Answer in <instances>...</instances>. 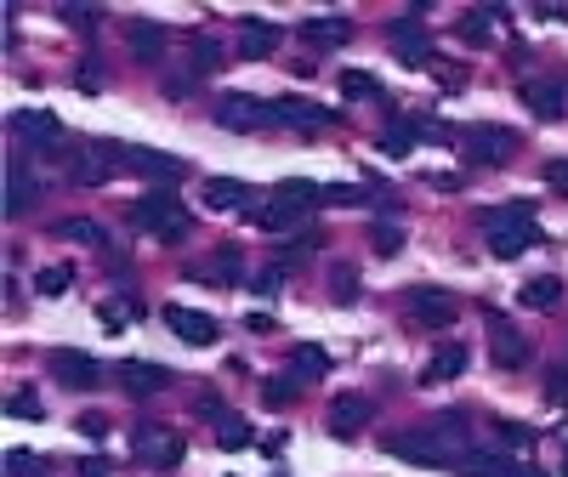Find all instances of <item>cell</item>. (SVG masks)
Masks as SVG:
<instances>
[{
  "label": "cell",
  "mask_w": 568,
  "mask_h": 477,
  "mask_svg": "<svg viewBox=\"0 0 568 477\" xmlns=\"http://www.w3.org/2000/svg\"><path fill=\"white\" fill-rule=\"evenodd\" d=\"M199 199H205L211 211H239V205H250V182H239V177H205Z\"/></svg>",
  "instance_id": "obj_20"
},
{
  "label": "cell",
  "mask_w": 568,
  "mask_h": 477,
  "mask_svg": "<svg viewBox=\"0 0 568 477\" xmlns=\"http://www.w3.org/2000/svg\"><path fill=\"white\" fill-rule=\"evenodd\" d=\"M330 296H336V301H353L358 296V267H330Z\"/></svg>",
  "instance_id": "obj_40"
},
{
  "label": "cell",
  "mask_w": 568,
  "mask_h": 477,
  "mask_svg": "<svg viewBox=\"0 0 568 477\" xmlns=\"http://www.w3.org/2000/svg\"><path fill=\"white\" fill-rule=\"evenodd\" d=\"M495 438H500V443H529V426H517V421H495Z\"/></svg>",
  "instance_id": "obj_46"
},
{
  "label": "cell",
  "mask_w": 568,
  "mask_h": 477,
  "mask_svg": "<svg viewBox=\"0 0 568 477\" xmlns=\"http://www.w3.org/2000/svg\"><path fill=\"white\" fill-rule=\"evenodd\" d=\"M250 290H256V296H273V290H279V284H284V273H279V267H267V273H250Z\"/></svg>",
  "instance_id": "obj_43"
},
{
  "label": "cell",
  "mask_w": 568,
  "mask_h": 477,
  "mask_svg": "<svg viewBox=\"0 0 568 477\" xmlns=\"http://www.w3.org/2000/svg\"><path fill=\"white\" fill-rule=\"evenodd\" d=\"M120 387L131 392V398H148V392H165V387H171V370H165V364L125 358V364H120Z\"/></svg>",
  "instance_id": "obj_17"
},
{
  "label": "cell",
  "mask_w": 568,
  "mask_h": 477,
  "mask_svg": "<svg viewBox=\"0 0 568 477\" xmlns=\"http://www.w3.org/2000/svg\"><path fill=\"white\" fill-rule=\"evenodd\" d=\"M233 52L250 57V63H262V57L279 52V29H273V23H245V29H239V40H233Z\"/></svg>",
  "instance_id": "obj_21"
},
{
  "label": "cell",
  "mask_w": 568,
  "mask_h": 477,
  "mask_svg": "<svg viewBox=\"0 0 568 477\" xmlns=\"http://www.w3.org/2000/svg\"><path fill=\"white\" fill-rule=\"evenodd\" d=\"M432 188H438V194H455V188H461V177H455V171H438V177H432Z\"/></svg>",
  "instance_id": "obj_50"
},
{
  "label": "cell",
  "mask_w": 568,
  "mask_h": 477,
  "mask_svg": "<svg viewBox=\"0 0 568 477\" xmlns=\"http://www.w3.org/2000/svg\"><path fill=\"white\" fill-rule=\"evenodd\" d=\"M330 364H336V358L324 353V347H313V341H302V347L290 353V375H296V381H324Z\"/></svg>",
  "instance_id": "obj_27"
},
{
  "label": "cell",
  "mask_w": 568,
  "mask_h": 477,
  "mask_svg": "<svg viewBox=\"0 0 568 477\" xmlns=\"http://www.w3.org/2000/svg\"><path fill=\"white\" fill-rule=\"evenodd\" d=\"M319 245H324V239H319L313 228H307V233H296V239H290V245L279 250V262H273V267H279V273H290V267H296V262H307V256H313Z\"/></svg>",
  "instance_id": "obj_35"
},
{
  "label": "cell",
  "mask_w": 568,
  "mask_h": 477,
  "mask_svg": "<svg viewBox=\"0 0 568 477\" xmlns=\"http://www.w3.org/2000/svg\"><path fill=\"white\" fill-rule=\"evenodd\" d=\"M6 415H18V421H46V409L29 398V392H18V398H6Z\"/></svg>",
  "instance_id": "obj_41"
},
{
  "label": "cell",
  "mask_w": 568,
  "mask_h": 477,
  "mask_svg": "<svg viewBox=\"0 0 568 477\" xmlns=\"http://www.w3.org/2000/svg\"><path fill=\"white\" fill-rule=\"evenodd\" d=\"M6 131L23 142V148H35V154H63L69 159V125L57 120V114H46V108H18L12 120H6Z\"/></svg>",
  "instance_id": "obj_4"
},
{
  "label": "cell",
  "mask_w": 568,
  "mask_h": 477,
  "mask_svg": "<svg viewBox=\"0 0 568 477\" xmlns=\"http://www.w3.org/2000/svg\"><path fill=\"white\" fill-rule=\"evenodd\" d=\"M80 432H86V438H108V421L103 415H80Z\"/></svg>",
  "instance_id": "obj_48"
},
{
  "label": "cell",
  "mask_w": 568,
  "mask_h": 477,
  "mask_svg": "<svg viewBox=\"0 0 568 477\" xmlns=\"http://www.w3.org/2000/svg\"><path fill=\"white\" fill-rule=\"evenodd\" d=\"M546 392L557 398V404H568V370H563V375H551V381H546Z\"/></svg>",
  "instance_id": "obj_49"
},
{
  "label": "cell",
  "mask_w": 568,
  "mask_h": 477,
  "mask_svg": "<svg viewBox=\"0 0 568 477\" xmlns=\"http://www.w3.org/2000/svg\"><path fill=\"white\" fill-rule=\"evenodd\" d=\"M97 324H103V330H108V336H114V330H120V324H125V318H120V313H114V307H97Z\"/></svg>",
  "instance_id": "obj_51"
},
{
  "label": "cell",
  "mask_w": 568,
  "mask_h": 477,
  "mask_svg": "<svg viewBox=\"0 0 568 477\" xmlns=\"http://www.w3.org/2000/svg\"><path fill=\"white\" fill-rule=\"evenodd\" d=\"M120 154H125V142H103V137H91V142H74L69 148V182L74 188H103V182L120 177Z\"/></svg>",
  "instance_id": "obj_3"
},
{
  "label": "cell",
  "mask_w": 568,
  "mask_h": 477,
  "mask_svg": "<svg viewBox=\"0 0 568 477\" xmlns=\"http://www.w3.org/2000/svg\"><path fill=\"white\" fill-rule=\"evenodd\" d=\"M517 97L529 103L534 120H563V108H568L563 80H523V86H517Z\"/></svg>",
  "instance_id": "obj_15"
},
{
  "label": "cell",
  "mask_w": 568,
  "mask_h": 477,
  "mask_svg": "<svg viewBox=\"0 0 568 477\" xmlns=\"http://www.w3.org/2000/svg\"><path fill=\"white\" fill-rule=\"evenodd\" d=\"M546 182L568 194V159H551V165H546Z\"/></svg>",
  "instance_id": "obj_47"
},
{
  "label": "cell",
  "mask_w": 568,
  "mask_h": 477,
  "mask_svg": "<svg viewBox=\"0 0 568 477\" xmlns=\"http://www.w3.org/2000/svg\"><path fill=\"white\" fill-rule=\"evenodd\" d=\"M534 205H495V211H483V233H489V250H495L500 262H512V256H523V250L540 245V228L529 222Z\"/></svg>",
  "instance_id": "obj_1"
},
{
  "label": "cell",
  "mask_w": 568,
  "mask_h": 477,
  "mask_svg": "<svg viewBox=\"0 0 568 477\" xmlns=\"http://www.w3.org/2000/svg\"><path fill=\"white\" fill-rule=\"evenodd\" d=\"M74 477H114V466H108L103 455H86L80 466H74Z\"/></svg>",
  "instance_id": "obj_44"
},
{
  "label": "cell",
  "mask_w": 568,
  "mask_h": 477,
  "mask_svg": "<svg viewBox=\"0 0 568 477\" xmlns=\"http://www.w3.org/2000/svg\"><path fill=\"white\" fill-rule=\"evenodd\" d=\"M489 358H495V370H523V364H529L523 330H512L500 313H489Z\"/></svg>",
  "instance_id": "obj_14"
},
{
  "label": "cell",
  "mask_w": 568,
  "mask_h": 477,
  "mask_svg": "<svg viewBox=\"0 0 568 477\" xmlns=\"http://www.w3.org/2000/svg\"><path fill=\"white\" fill-rule=\"evenodd\" d=\"M103 80H108V69H103V57H97V52H86L80 63H74V91L97 97V91H103Z\"/></svg>",
  "instance_id": "obj_32"
},
{
  "label": "cell",
  "mask_w": 568,
  "mask_h": 477,
  "mask_svg": "<svg viewBox=\"0 0 568 477\" xmlns=\"http://www.w3.org/2000/svg\"><path fill=\"white\" fill-rule=\"evenodd\" d=\"M279 205H290V211H319V205H324V188H319V182H307V177H284L279 182Z\"/></svg>",
  "instance_id": "obj_26"
},
{
  "label": "cell",
  "mask_w": 568,
  "mask_h": 477,
  "mask_svg": "<svg viewBox=\"0 0 568 477\" xmlns=\"http://www.w3.org/2000/svg\"><path fill=\"white\" fill-rule=\"evenodd\" d=\"M461 148H466V165H506L517 154V137L506 125H472L461 137Z\"/></svg>",
  "instance_id": "obj_8"
},
{
  "label": "cell",
  "mask_w": 568,
  "mask_h": 477,
  "mask_svg": "<svg viewBox=\"0 0 568 477\" xmlns=\"http://www.w3.org/2000/svg\"><path fill=\"white\" fill-rule=\"evenodd\" d=\"M216 125H222V131H239V137H256V131H273V125H279V103L228 91V97H216Z\"/></svg>",
  "instance_id": "obj_5"
},
{
  "label": "cell",
  "mask_w": 568,
  "mask_h": 477,
  "mask_svg": "<svg viewBox=\"0 0 568 477\" xmlns=\"http://www.w3.org/2000/svg\"><path fill=\"white\" fill-rule=\"evenodd\" d=\"M137 233H154V239H165V245H182L188 239V211H182V199L171 194V188H154V194H142L137 205H131V216H125Z\"/></svg>",
  "instance_id": "obj_2"
},
{
  "label": "cell",
  "mask_w": 568,
  "mask_h": 477,
  "mask_svg": "<svg viewBox=\"0 0 568 477\" xmlns=\"http://www.w3.org/2000/svg\"><path fill=\"white\" fill-rule=\"evenodd\" d=\"M52 233H57V239H74V245H97V250L108 245L103 228H97L91 216H63V222H52Z\"/></svg>",
  "instance_id": "obj_31"
},
{
  "label": "cell",
  "mask_w": 568,
  "mask_h": 477,
  "mask_svg": "<svg viewBox=\"0 0 568 477\" xmlns=\"http://www.w3.org/2000/svg\"><path fill=\"white\" fill-rule=\"evenodd\" d=\"M256 443V426L239 415V409H228L222 421H216V449H228V455H239V449H250Z\"/></svg>",
  "instance_id": "obj_25"
},
{
  "label": "cell",
  "mask_w": 568,
  "mask_h": 477,
  "mask_svg": "<svg viewBox=\"0 0 568 477\" xmlns=\"http://www.w3.org/2000/svg\"><path fill=\"white\" fill-rule=\"evenodd\" d=\"M69 284H74V267H40L35 273V296H69Z\"/></svg>",
  "instance_id": "obj_38"
},
{
  "label": "cell",
  "mask_w": 568,
  "mask_h": 477,
  "mask_svg": "<svg viewBox=\"0 0 568 477\" xmlns=\"http://www.w3.org/2000/svg\"><path fill=\"white\" fill-rule=\"evenodd\" d=\"M284 449H290V432H273V438L262 443V455H284Z\"/></svg>",
  "instance_id": "obj_52"
},
{
  "label": "cell",
  "mask_w": 568,
  "mask_h": 477,
  "mask_svg": "<svg viewBox=\"0 0 568 477\" xmlns=\"http://www.w3.org/2000/svg\"><path fill=\"white\" fill-rule=\"evenodd\" d=\"M160 313H165V324H171V336L188 341V347H211V341L222 336V324H216L211 313H194V307H182V301H171Z\"/></svg>",
  "instance_id": "obj_10"
},
{
  "label": "cell",
  "mask_w": 568,
  "mask_h": 477,
  "mask_svg": "<svg viewBox=\"0 0 568 477\" xmlns=\"http://www.w3.org/2000/svg\"><path fill=\"white\" fill-rule=\"evenodd\" d=\"M489 23H495V12H461V18H455V35H461L466 46H489Z\"/></svg>",
  "instance_id": "obj_36"
},
{
  "label": "cell",
  "mask_w": 568,
  "mask_h": 477,
  "mask_svg": "<svg viewBox=\"0 0 568 477\" xmlns=\"http://www.w3.org/2000/svg\"><path fill=\"white\" fill-rule=\"evenodd\" d=\"M57 18H63V23H74V29H97V23H103V12H91V6H63Z\"/></svg>",
  "instance_id": "obj_42"
},
{
  "label": "cell",
  "mask_w": 568,
  "mask_h": 477,
  "mask_svg": "<svg viewBox=\"0 0 568 477\" xmlns=\"http://www.w3.org/2000/svg\"><path fill=\"white\" fill-rule=\"evenodd\" d=\"M125 40H131V57H137V63H160V57H165V29H160V23L131 18V23H125Z\"/></svg>",
  "instance_id": "obj_19"
},
{
  "label": "cell",
  "mask_w": 568,
  "mask_h": 477,
  "mask_svg": "<svg viewBox=\"0 0 568 477\" xmlns=\"http://www.w3.org/2000/svg\"><path fill=\"white\" fill-rule=\"evenodd\" d=\"M347 18H307L302 23V40L313 46V52H336V46H347Z\"/></svg>",
  "instance_id": "obj_23"
},
{
  "label": "cell",
  "mask_w": 568,
  "mask_h": 477,
  "mask_svg": "<svg viewBox=\"0 0 568 477\" xmlns=\"http://www.w3.org/2000/svg\"><path fill=\"white\" fill-rule=\"evenodd\" d=\"M563 477H568V443H563Z\"/></svg>",
  "instance_id": "obj_53"
},
{
  "label": "cell",
  "mask_w": 568,
  "mask_h": 477,
  "mask_svg": "<svg viewBox=\"0 0 568 477\" xmlns=\"http://www.w3.org/2000/svg\"><path fill=\"white\" fill-rule=\"evenodd\" d=\"M52 381L69 392H91L97 381H103V364L86 353H74V347H63V353H52Z\"/></svg>",
  "instance_id": "obj_13"
},
{
  "label": "cell",
  "mask_w": 568,
  "mask_h": 477,
  "mask_svg": "<svg viewBox=\"0 0 568 477\" xmlns=\"http://www.w3.org/2000/svg\"><path fill=\"white\" fill-rule=\"evenodd\" d=\"M324 205H364V188H324Z\"/></svg>",
  "instance_id": "obj_45"
},
{
  "label": "cell",
  "mask_w": 568,
  "mask_h": 477,
  "mask_svg": "<svg viewBox=\"0 0 568 477\" xmlns=\"http://www.w3.org/2000/svg\"><path fill=\"white\" fill-rule=\"evenodd\" d=\"M131 449H137V466H148V472H177L182 455H188L182 432H171V426H154V421H142L137 432H131Z\"/></svg>",
  "instance_id": "obj_6"
},
{
  "label": "cell",
  "mask_w": 568,
  "mask_h": 477,
  "mask_svg": "<svg viewBox=\"0 0 568 477\" xmlns=\"http://www.w3.org/2000/svg\"><path fill=\"white\" fill-rule=\"evenodd\" d=\"M120 165H125V171H137V177H148L154 188H171V182L182 177V159L160 154V148H131V142H125Z\"/></svg>",
  "instance_id": "obj_12"
},
{
  "label": "cell",
  "mask_w": 568,
  "mask_h": 477,
  "mask_svg": "<svg viewBox=\"0 0 568 477\" xmlns=\"http://www.w3.org/2000/svg\"><path fill=\"white\" fill-rule=\"evenodd\" d=\"M35 205H40V182L29 177L23 165H12V171H6V222H12V216H29Z\"/></svg>",
  "instance_id": "obj_18"
},
{
  "label": "cell",
  "mask_w": 568,
  "mask_h": 477,
  "mask_svg": "<svg viewBox=\"0 0 568 477\" xmlns=\"http://www.w3.org/2000/svg\"><path fill=\"white\" fill-rule=\"evenodd\" d=\"M455 375H466V347L461 341H444L438 353H432V364H426V387H444V381H455Z\"/></svg>",
  "instance_id": "obj_22"
},
{
  "label": "cell",
  "mask_w": 568,
  "mask_h": 477,
  "mask_svg": "<svg viewBox=\"0 0 568 477\" xmlns=\"http://www.w3.org/2000/svg\"><path fill=\"white\" fill-rule=\"evenodd\" d=\"M415 18H421V6H409L404 18L392 23V35H387V40H392V57H398L404 69H421V63H432V40H426V29H421Z\"/></svg>",
  "instance_id": "obj_9"
},
{
  "label": "cell",
  "mask_w": 568,
  "mask_h": 477,
  "mask_svg": "<svg viewBox=\"0 0 568 477\" xmlns=\"http://www.w3.org/2000/svg\"><path fill=\"white\" fill-rule=\"evenodd\" d=\"M52 472H57V466L40 455V449H23V443L6 449V477H52Z\"/></svg>",
  "instance_id": "obj_29"
},
{
  "label": "cell",
  "mask_w": 568,
  "mask_h": 477,
  "mask_svg": "<svg viewBox=\"0 0 568 477\" xmlns=\"http://www.w3.org/2000/svg\"><path fill=\"white\" fill-rule=\"evenodd\" d=\"M370 245H375V256H398L404 250V228L398 222H370Z\"/></svg>",
  "instance_id": "obj_39"
},
{
  "label": "cell",
  "mask_w": 568,
  "mask_h": 477,
  "mask_svg": "<svg viewBox=\"0 0 568 477\" xmlns=\"http://www.w3.org/2000/svg\"><path fill=\"white\" fill-rule=\"evenodd\" d=\"M375 404L364 398V392H341V398H330V415H324V426H330V438H358L364 426H370Z\"/></svg>",
  "instance_id": "obj_11"
},
{
  "label": "cell",
  "mask_w": 568,
  "mask_h": 477,
  "mask_svg": "<svg viewBox=\"0 0 568 477\" xmlns=\"http://www.w3.org/2000/svg\"><path fill=\"white\" fill-rule=\"evenodd\" d=\"M188 279L216 284V290H233V284H239V279H250V273H245V256H239L233 245H222V250H216V256H211L205 267H188Z\"/></svg>",
  "instance_id": "obj_16"
},
{
  "label": "cell",
  "mask_w": 568,
  "mask_h": 477,
  "mask_svg": "<svg viewBox=\"0 0 568 477\" xmlns=\"http://www.w3.org/2000/svg\"><path fill=\"white\" fill-rule=\"evenodd\" d=\"M404 307H409V318H415L421 330H432V336H444L449 324L461 318V301L449 296V290H409Z\"/></svg>",
  "instance_id": "obj_7"
},
{
  "label": "cell",
  "mask_w": 568,
  "mask_h": 477,
  "mask_svg": "<svg viewBox=\"0 0 568 477\" xmlns=\"http://www.w3.org/2000/svg\"><path fill=\"white\" fill-rule=\"evenodd\" d=\"M296 387H302L296 375H267V381H262V404H267V409H284V404H296Z\"/></svg>",
  "instance_id": "obj_37"
},
{
  "label": "cell",
  "mask_w": 568,
  "mask_h": 477,
  "mask_svg": "<svg viewBox=\"0 0 568 477\" xmlns=\"http://www.w3.org/2000/svg\"><path fill=\"white\" fill-rule=\"evenodd\" d=\"M222 57H228V46H222V40H216V35H199L194 52H188V69L211 74V69H222Z\"/></svg>",
  "instance_id": "obj_33"
},
{
  "label": "cell",
  "mask_w": 568,
  "mask_h": 477,
  "mask_svg": "<svg viewBox=\"0 0 568 477\" xmlns=\"http://www.w3.org/2000/svg\"><path fill=\"white\" fill-rule=\"evenodd\" d=\"M517 301H523L529 313H551V307L563 301V284H557V273H534V279L517 290Z\"/></svg>",
  "instance_id": "obj_24"
},
{
  "label": "cell",
  "mask_w": 568,
  "mask_h": 477,
  "mask_svg": "<svg viewBox=\"0 0 568 477\" xmlns=\"http://www.w3.org/2000/svg\"><path fill=\"white\" fill-rule=\"evenodd\" d=\"M256 228H262V233H307V216H302V211H290V205H279V199H273V205H267V211L256 216Z\"/></svg>",
  "instance_id": "obj_30"
},
{
  "label": "cell",
  "mask_w": 568,
  "mask_h": 477,
  "mask_svg": "<svg viewBox=\"0 0 568 477\" xmlns=\"http://www.w3.org/2000/svg\"><path fill=\"white\" fill-rule=\"evenodd\" d=\"M415 137H421V125L392 120V125H387V137H381V154H387V159H404L409 148H415Z\"/></svg>",
  "instance_id": "obj_34"
},
{
  "label": "cell",
  "mask_w": 568,
  "mask_h": 477,
  "mask_svg": "<svg viewBox=\"0 0 568 477\" xmlns=\"http://www.w3.org/2000/svg\"><path fill=\"white\" fill-rule=\"evenodd\" d=\"M336 86H341V97H347V103H387V86H381L375 74H364V69H347Z\"/></svg>",
  "instance_id": "obj_28"
}]
</instances>
